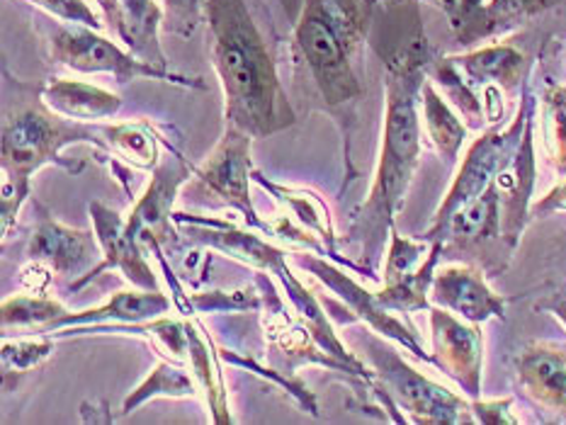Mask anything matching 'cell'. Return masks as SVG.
Wrapping results in <instances>:
<instances>
[{
    "instance_id": "obj_1",
    "label": "cell",
    "mask_w": 566,
    "mask_h": 425,
    "mask_svg": "<svg viewBox=\"0 0 566 425\" xmlns=\"http://www.w3.org/2000/svg\"><path fill=\"white\" fill-rule=\"evenodd\" d=\"M212 30L214 64L224 81L231 117L253 134L282 127L277 109L285 103L273 64L241 0H212Z\"/></svg>"
},
{
    "instance_id": "obj_2",
    "label": "cell",
    "mask_w": 566,
    "mask_h": 425,
    "mask_svg": "<svg viewBox=\"0 0 566 425\" xmlns=\"http://www.w3.org/2000/svg\"><path fill=\"white\" fill-rule=\"evenodd\" d=\"M334 20L336 12L328 15L324 8H312L300 24L297 40L331 103H338L355 93V85L346 59V44H343L340 28Z\"/></svg>"
},
{
    "instance_id": "obj_3",
    "label": "cell",
    "mask_w": 566,
    "mask_h": 425,
    "mask_svg": "<svg viewBox=\"0 0 566 425\" xmlns=\"http://www.w3.org/2000/svg\"><path fill=\"white\" fill-rule=\"evenodd\" d=\"M54 56L78 71H113L119 81H129L134 76H164L161 71L132 61L115 44L81 28H66L54 36Z\"/></svg>"
},
{
    "instance_id": "obj_4",
    "label": "cell",
    "mask_w": 566,
    "mask_h": 425,
    "mask_svg": "<svg viewBox=\"0 0 566 425\" xmlns=\"http://www.w3.org/2000/svg\"><path fill=\"white\" fill-rule=\"evenodd\" d=\"M61 141H64L61 131L40 113H24L15 121H10L3 139L6 168L12 176L8 180H28L32 168L46 161Z\"/></svg>"
},
{
    "instance_id": "obj_5",
    "label": "cell",
    "mask_w": 566,
    "mask_h": 425,
    "mask_svg": "<svg viewBox=\"0 0 566 425\" xmlns=\"http://www.w3.org/2000/svg\"><path fill=\"white\" fill-rule=\"evenodd\" d=\"M416 115L409 97L394 95L391 109H389V125H387V153L385 163H381V178L375 198L389 206L391 200L397 198L401 188V180L409 173V163L416 156Z\"/></svg>"
},
{
    "instance_id": "obj_6",
    "label": "cell",
    "mask_w": 566,
    "mask_h": 425,
    "mask_svg": "<svg viewBox=\"0 0 566 425\" xmlns=\"http://www.w3.org/2000/svg\"><path fill=\"white\" fill-rule=\"evenodd\" d=\"M245 176H249V153H245V141L241 137L229 139L202 170V178L209 188L224 194L231 202L249 206Z\"/></svg>"
},
{
    "instance_id": "obj_7",
    "label": "cell",
    "mask_w": 566,
    "mask_h": 425,
    "mask_svg": "<svg viewBox=\"0 0 566 425\" xmlns=\"http://www.w3.org/2000/svg\"><path fill=\"white\" fill-rule=\"evenodd\" d=\"M436 297L474 321L499 311V301L489 295V289L479 283L474 273L467 270L442 273L436 285Z\"/></svg>"
},
{
    "instance_id": "obj_8",
    "label": "cell",
    "mask_w": 566,
    "mask_h": 425,
    "mask_svg": "<svg viewBox=\"0 0 566 425\" xmlns=\"http://www.w3.org/2000/svg\"><path fill=\"white\" fill-rule=\"evenodd\" d=\"M95 212V224H97V234H101L103 246L109 255V263L125 267V273L129 279L146 287H154V277L149 273V267L144 265L139 258L137 248L132 243V231H125L119 224V219L115 214H109L103 206H93Z\"/></svg>"
},
{
    "instance_id": "obj_9",
    "label": "cell",
    "mask_w": 566,
    "mask_h": 425,
    "mask_svg": "<svg viewBox=\"0 0 566 425\" xmlns=\"http://www.w3.org/2000/svg\"><path fill=\"white\" fill-rule=\"evenodd\" d=\"M503 146H506L503 137H491L474 146L470 158H467L458 185L450 192L446 212H452L458 204H470L472 200H476V194L484 190L489 176L494 173V168L503 153Z\"/></svg>"
},
{
    "instance_id": "obj_10",
    "label": "cell",
    "mask_w": 566,
    "mask_h": 425,
    "mask_svg": "<svg viewBox=\"0 0 566 425\" xmlns=\"http://www.w3.org/2000/svg\"><path fill=\"white\" fill-rule=\"evenodd\" d=\"M46 103L69 117H105L117 109V97L85 83L59 81L49 85Z\"/></svg>"
},
{
    "instance_id": "obj_11",
    "label": "cell",
    "mask_w": 566,
    "mask_h": 425,
    "mask_svg": "<svg viewBox=\"0 0 566 425\" xmlns=\"http://www.w3.org/2000/svg\"><path fill=\"white\" fill-rule=\"evenodd\" d=\"M436 338L440 355L446 358V364L454 374H460L467 382V376H476V360H479V338L470 328L452 321L448 314H436Z\"/></svg>"
},
{
    "instance_id": "obj_12",
    "label": "cell",
    "mask_w": 566,
    "mask_h": 425,
    "mask_svg": "<svg viewBox=\"0 0 566 425\" xmlns=\"http://www.w3.org/2000/svg\"><path fill=\"white\" fill-rule=\"evenodd\" d=\"M523 376L535 394L552 404H566V358L547 350L533 352L523 360Z\"/></svg>"
},
{
    "instance_id": "obj_13",
    "label": "cell",
    "mask_w": 566,
    "mask_h": 425,
    "mask_svg": "<svg viewBox=\"0 0 566 425\" xmlns=\"http://www.w3.org/2000/svg\"><path fill=\"white\" fill-rule=\"evenodd\" d=\"M85 253L83 234H73L69 229L56 224H44L40 234L32 241V255L40 261H49L59 270H69L76 265Z\"/></svg>"
},
{
    "instance_id": "obj_14",
    "label": "cell",
    "mask_w": 566,
    "mask_h": 425,
    "mask_svg": "<svg viewBox=\"0 0 566 425\" xmlns=\"http://www.w3.org/2000/svg\"><path fill=\"white\" fill-rule=\"evenodd\" d=\"M426 117L430 134H433V139L440 144V149L446 153H454V149H458L464 137V129L458 125V119L448 113V107L430 91L426 95Z\"/></svg>"
},
{
    "instance_id": "obj_15",
    "label": "cell",
    "mask_w": 566,
    "mask_h": 425,
    "mask_svg": "<svg viewBox=\"0 0 566 425\" xmlns=\"http://www.w3.org/2000/svg\"><path fill=\"white\" fill-rule=\"evenodd\" d=\"M166 309V299L158 297V295H117L113 301L107 304L105 309H97V311H88L91 316L88 319H103V316H113V319H125V321H134V319H142V316H149L156 311H164Z\"/></svg>"
},
{
    "instance_id": "obj_16",
    "label": "cell",
    "mask_w": 566,
    "mask_h": 425,
    "mask_svg": "<svg viewBox=\"0 0 566 425\" xmlns=\"http://www.w3.org/2000/svg\"><path fill=\"white\" fill-rule=\"evenodd\" d=\"M113 141L132 163H137L142 168H149L156 163V144L149 134H144L139 127L113 129Z\"/></svg>"
},
{
    "instance_id": "obj_17",
    "label": "cell",
    "mask_w": 566,
    "mask_h": 425,
    "mask_svg": "<svg viewBox=\"0 0 566 425\" xmlns=\"http://www.w3.org/2000/svg\"><path fill=\"white\" fill-rule=\"evenodd\" d=\"M61 309L59 304L46 301V299H34V297H18L6 301L3 307V321L6 323H42L59 316Z\"/></svg>"
},
{
    "instance_id": "obj_18",
    "label": "cell",
    "mask_w": 566,
    "mask_h": 425,
    "mask_svg": "<svg viewBox=\"0 0 566 425\" xmlns=\"http://www.w3.org/2000/svg\"><path fill=\"white\" fill-rule=\"evenodd\" d=\"M158 392H164V394H192V382L188 380L186 374L178 372V370L158 368V370L154 372L151 380L146 382V386L139 389V394L127 401L125 408H129V406H134V404H139V401H142L144 396L158 394Z\"/></svg>"
},
{
    "instance_id": "obj_19",
    "label": "cell",
    "mask_w": 566,
    "mask_h": 425,
    "mask_svg": "<svg viewBox=\"0 0 566 425\" xmlns=\"http://www.w3.org/2000/svg\"><path fill=\"white\" fill-rule=\"evenodd\" d=\"M547 100L549 144L559 156H566V91H555Z\"/></svg>"
},
{
    "instance_id": "obj_20",
    "label": "cell",
    "mask_w": 566,
    "mask_h": 425,
    "mask_svg": "<svg viewBox=\"0 0 566 425\" xmlns=\"http://www.w3.org/2000/svg\"><path fill=\"white\" fill-rule=\"evenodd\" d=\"M49 346L46 343H15V346H6V368H15V370H30L42 358H46Z\"/></svg>"
},
{
    "instance_id": "obj_21",
    "label": "cell",
    "mask_w": 566,
    "mask_h": 425,
    "mask_svg": "<svg viewBox=\"0 0 566 425\" xmlns=\"http://www.w3.org/2000/svg\"><path fill=\"white\" fill-rule=\"evenodd\" d=\"M49 10H54L56 15H61L64 20H71V22H83L88 24V28H101V22L95 20L93 12L85 8V3H81V0H44Z\"/></svg>"
},
{
    "instance_id": "obj_22",
    "label": "cell",
    "mask_w": 566,
    "mask_h": 425,
    "mask_svg": "<svg viewBox=\"0 0 566 425\" xmlns=\"http://www.w3.org/2000/svg\"><path fill=\"white\" fill-rule=\"evenodd\" d=\"M122 8L127 10L129 24H134L132 34L139 30H149L158 15L156 8L151 6V0H122Z\"/></svg>"
},
{
    "instance_id": "obj_23",
    "label": "cell",
    "mask_w": 566,
    "mask_h": 425,
    "mask_svg": "<svg viewBox=\"0 0 566 425\" xmlns=\"http://www.w3.org/2000/svg\"><path fill=\"white\" fill-rule=\"evenodd\" d=\"M499 3H503V8H506V10L511 12V10H531V8H537L539 0H499Z\"/></svg>"
},
{
    "instance_id": "obj_24",
    "label": "cell",
    "mask_w": 566,
    "mask_h": 425,
    "mask_svg": "<svg viewBox=\"0 0 566 425\" xmlns=\"http://www.w3.org/2000/svg\"><path fill=\"white\" fill-rule=\"evenodd\" d=\"M97 3H101L103 8H105V12L109 18H117V24L122 28V20H119V3L117 0H97Z\"/></svg>"
},
{
    "instance_id": "obj_25",
    "label": "cell",
    "mask_w": 566,
    "mask_h": 425,
    "mask_svg": "<svg viewBox=\"0 0 566 425\" xmlns=\"http://www.w3.org/2000/svg\"><path fill=\"white\" fill-rule=\"evenodd\" d=\"M549 204H555V206H566V188H562L559 192H555V194H552V200H549Z\"/></svg>"
}]
</instances>
